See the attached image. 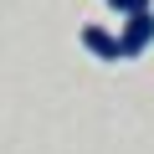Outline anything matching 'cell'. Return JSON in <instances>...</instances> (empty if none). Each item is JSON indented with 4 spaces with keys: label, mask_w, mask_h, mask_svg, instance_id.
<instances>
[{
    "label": "cell",
    "mask_w": 154,
    "mask_h": 154,
    "mask_svg": "<svg viewBox=\"0 0 154 154\" xmlns=\"http://www.w3.org/2000/svg\"><path fill=\"white\" fill-rule=\"evenodd\" d=\"M118 41H123V62H128V57H144V51H149V41H154V11L123 16V26H118Z\"/></svg>",
    "instance_id": "1"
},
{
    "label": "cell",
    "mask_w": 154,
    "mask_h": 154,
    "mask_svg": "<svg viewBox=\"0 0 154 154\" xmlns=\"http://www.w3.org/2000/svg\"><path fill=\"white\" fill-rule=\"evenodd\" d=\"M82 46H88L98 62H123V41H118L113 31H103V26H82Z\"/></svg>",
    "instance_id": "2"
},
{
    "label": "cell",
    "mask_w": 154,
    "mask_h": 154,
    "mask_svg": "<svg viewBox=\"0 0 154 154\" xmlns=\"http://www.w3.org/2000/svg\"><path fill=\"white\" fill-rule=\"evenodd\" d=\"M108 5H113L118 16H139V11H149V0H108Z\"/></svg>",
    "instance_id": "3"
}]
</instances>
